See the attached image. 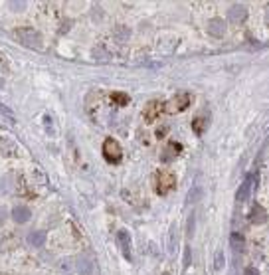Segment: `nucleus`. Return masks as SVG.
I'll return each mask as SVG.
<instances>
[{
    "label": "nucleus",
    "instance_id": "obj_25",
    "mask_svg": "<svg viewBox=\"0 0 269 275\" xmlns=\"http://www.w3.org/2000/svg\"><path fill=\"white\" fill-rule=\"evenodd\" d=\"M190 259H192V252L190 248H184V267H190Z\"/></svg>",
    "mask_w": 269,
    "mask_h": 275
},
{
    "label": "nucleus",
    "instance_id": "obj_10",
    "mask_svg": "<svg viewBox=\"0 0 269 275\" xmlns=\"http://www.w3.org/2000/svg\"><path fill=\"white\" fill-rule=\"evenodd\" d=\"M267 218H269V214H267V210H265L261 204H253V206H251L250 222H253V224H265Z\"/></svg>",
    "mask_w": 269,
    "mask_h": 275
},
{
    "label": "nucleus",
    "instance_id": "obj_5",
    "mask_svg": "<svg viewBox=\"0 0 269 275\" xmlns=\"http://www.w3.org/2000/svg\"><path fill=\"white\" fill-rule=\"evenodd\" d=\"M117 246H119V250H121V254H123V257L127 259V261H131V238H129V232L127 230H119L117 232Z\"/></svg>",
    "mask_w": 269,
    "mask_h": 275
},
{
    "label": "nucleus",
    "instance_id": "obj_11",
    "mask_svg": "<svg viewBox=\"0 0 269 275\" xmlns=\"http://www.w3.org/2000/svg\"><path fill=\"white\" fill-rule=\"evenodd\" d=\"M162 113V103L161 101H151V103H146L144 105V121H148V123H151V121H155L159 115Z\"/></svg>",
    "mask_w": 269,
    "mask_h": 275
},
{
    "label": "nucleus",
    "instance_id": "obj_15",
    "mask_svg": "<svg viewBox=\"0 0 269 275\" xmlns=\"http://www.w3.org/2000/svg\"><path fill=\"white\" fill-rule=\"evenodd\" d=\"M230 250H232L233 254H242V252H246V238H244L242 234L233 232V234L230 236Z\"/></svg>",
    "mask_w": 269,
    "mask_h": 275
},
{
    "label": "nucleus",
    "instance_id": "obj_21",
    "mask_svg": "<svg viewBox=\"0 0 269 275\" xmlns=\"http://www.w3.org/2000/svg\"><path fill=\"white\" fill-rule=\"evenodd\" d=\"M224 265H226V256H224L222 250H218V252L214 254V271H222Z\"/></svg>",
    "mask_w": 269,
    "mask_h": 275
},
{
    "label": "nucleus",
    "instance_id": "obj_26",
    "mask_svg": "<svg viewBox=\"0 0 269 275\" xmlns=\"http://www.w3.org/2000/svg\"><path fill=\"white\" fill-rule=\"evenodd\" d=\"M244 275H259V271L255 267H246L244 269Z\"/></svg>",
    "mask_w": 269,
    "mask_h": 275
},
{
    "label": "nucleus",
    "instance_id": "obj_1",
    "mask_svg": "<svg viewBox=\"0 0 269 275\" xmlns=\"http://www.w3.org/2000/svg\"><path fill=\"white\" fill-rule=\"evenodd\" d=\"M16 40L20 44H24L26 48H30V50H42L44 48L42 34L38 32V30L30 28V26H24V28H18L16 30Z\"/></svg>",
    "mask_w": 269,
    "mask_h": 275
},
{
    "label": "nucleus",
    "instance_id": "obj_2",
    "mask_svg": "<svg viewBox=\"0 0 269 275\" xmlns=\"http://www.w3.org/2000/svg\"><path fill=\"white\" fill-rule=\"evenodd\" d=\"M190 103H192V95L186 93V91H178L176 95H172V99L162 103V111H166V113H180V111L188 109Z\"/></svg>",
    "mask_w": 269,
    "mask_h": 275
},
{
    "label": "nucleus",
    "instance_id": "obj_3",
    "mask_svg": "<svg viewBox=\"0 0 269 275\" xmlns=\"http://www.w3.org/2000/svg\"><path fill=\"white\" fill-rule=\"evenodd\" d=\"M103 157H105V161L107 163H111V165H117V163H121V157H123V148H121V145H119V141L117 139H113V137H107L105 141H103Z\"/></svg>",
    "mask_w": 269,
    "mask_h": 275
},
{
    "label": "nucleus",
    "instance_id": "obj_16",
    "mask_svg": "<svg viewBox=\"0 0 269 275\" xmlns=\"http://www.w3.org/2000/svg\"><path fill=\"white\" fill-rule=\"evenodd\" d=\"M182 152V147H180V143H176V141H170L168 145H166V148L162 150V161H172V159H176L178 155Z\"/></svg>",
    "mask_w": 269,
    "mask_h": 275
},
{
    "label": "nucleus",
    "instance_id": "obj_6",
    "mask_svg": "<svg viewBox=\"0 0 269 275\" xmlns=\"http://www.w3.org/2000/svg\"><path fill=\"white\" fill-rule=\"evenodd\" d=\"M54 269L57 275H70L73 269H75V259L72 257H62V259H57L54 263Z\"/></svg>",
    "mask_w": 269,
    "mask_h": 275
},
{
    "label": "nucleus",
    "instance_id": "obj_4",
    "mask_svg": "<svg viewBox=\"0 0 269 275\" xmlns=\"http://www.w3.org/2000/svg\"><path fill=\"white\" fill-rule=\"evenodd\" d=\"M174 186H176V176H174L172 172L161 170V172L157 174V192H159V194H166V192L174 190Z\"/></svg>",
    "mask_w": 269,
    "mask_h": 275
},
{
    "label": "nucleus",
    "instance_id": "obj_9",
    "mask_svg": "<svg viewBox=\"0 0 269 275\" xmlns=\"http://www.w3.org/2000/svg\"><path fill=\"white\" fill-rule=\"evenodd\" d=\"M228 16H230L232 22L240 24V22H244L248 18V8L244 4H232L230 10H228Z\"/></svg>",
    "mask_w": 269,
    "mask_h": 275
},
{
    "label": "nucleus",
    "instance_id": "obj_19",
    "mask_svg": "<svg viewBox=\"0 0 269 275\" xmlns=\"http://www.w3.org/2000/svg\"><path fill=\"white\" fill-rule=\"evenodd\" d=\"M206 125H208V119H206V117H196V119L192 121V129H194L196 135H202V133L206 131Z\"/></svg>",
    "mask_w": 269,
    "mask_h": 275
},
{
    "label": "nucleus",
    "instance_id": "obj_22",
    "mask_svg": "<svg viewBox=\"0 0 269 275\" xmlns=\"http://www.w3.org/2000/svg\"><path fill=\"white\" fill-rule=\"evenodd\" d=\"M10 70V59L0 52V72H8Z\"/></svg>",
    "mask_w": 269,
    "mask_h": 275
},
{
    "label": "nucleus",
    "instance_id": "obj_12",
    "mask_svg": "<svg viewBox=\"0 0 269 275\" xmlns=\"http://www.w3.org/2000/svg\"><path fill=\"white\" fill-rule=\"evenodd\" d=\"M75 269H77L79 275H91L93 263H91V259H89V256H85V254L77 256V259H75Z\"/></svg>",
    "mask_w": 269,
    "mask_h": 275
},
{
    "label": "nucleus",
    "instance_id": "obj_27",
    "mask_svg": "<svg viewBox=\"0 0 269 275\" xmlns=\"http://www.w3.org/2000/svg\"><path fill=\"white\" fill-rule=\"evenodd\" d=\"M188 222H190V224H188V236H192V232H194V216H190Z\"/></svg>",
    "mask_w": 269,
    "mask_h": 275
},
{
    "label": "nucleus",
    "instance_id": "obj_7",
    "mask_svg": "<svg viewBox=\"0 0 269 275\" xmlns=\"http://www.w3.org/2000/svg\"><path fill=\"white\" fill-rule=\"evenodd\" d=\"M18 150V145L10 137H0V155L2 157H14Z\"/></svg>",
    "mask_w": 269,
    "mask_h": 275
},
{
    "label": "nucleus",
    "instance_id": "obj_28",
    "mask_svg": "<svg viewBox=\"0 0 269 275\" xmlns=\"http://www.w3.org/2000/svg\"><path fill=\"white\" fill-rule=\"evenodd\" d=\"M265 24L269 26V6H267V10H265Z\"/></svg>",
    "mask_w": 269,
    "mask_h": 275
},
{
    "label": "nucleus",
    "instance_id": "obj_17",
    "mask_svg": "<svg viewBox=\"0 0 269 275\" xmlns=\"http://www.w3.org/2000/svg\"><path fill=\"white\" fill-rule=\"evenodd\" d=\"M28 243H30V246H34V248H42L46 243V232H42V230L32 232L28 236Z\"/></svg>",
    "mask_w": 269,
    "mask_h": 275
},
{
    "label": "nucleus",
    "instance_id": "obj_24",
    "mask_svg": "<svg viewBox=\"0 0 269 275\" xmlns=\"http://www.w3.org/2000/svg\"><path fill=\"white\" fill-rule=\"evenodd\" d=\"M0 113H2V115H6V117L10 119V123H14V117H12V113H10V109H8L6 105H2V103H0Z\"/></svg>",
    "mask_w": 269,
    "mask_h": 275
},
{
    "label": "nucleus",
    "instance_id": "obj_13",
    "mask_svg": "<svg viewBox=\"0 0 269 275\" xmlns=\"http://www.w3.org/2000/svg\"><path fill=\"white\" fill-rule=\"evenodd\" d=\"M10 216H12V220H14L16 224H24V222L30 220L32 212H30V208H26V206H14L12 212H10Z\"/></svg>",
    "mask_w": 269,
    "mask_h": 275
},
{
    "label": "nucleus",
    "instance_id": "obj_8",
    "mask_svg": "<svg viewBox=\"0 0 269 275\" xmlns=\"http://www.w3.org/2000/svg\"><path fill=\"white\" fill-rule=\"evenodd\" d=\"M208 34L214 38H222L226 34V22L222 18H212L208 22Z\"/></svg>",
    "mask_w": 269,
    "mask_h": 275
},
{
    "label": "nucleus",
    "instance_id": "obj_14",
    "mask_svg": "<svg viewBox=\"0 0 269 275\" xmlns=\"http://www.w3.org/2000/svg\"><path fill=\"white\" fill-rule=\"evenodd\" d=\"M251 188H253V178L248 176V178L242 182V186H240V190H237V194H235V202H237V204H242L244 200H248Z\"/></svg>",
    "mask_w": 269,
    "mask_h": 275
},
{
    "label": "nucleus",
    "instance_id": "obj_29",
    "mask_svg": "<svg viewBox=\"0 0 269 275\" xmlns=\"http://www.w3.org/2000/svg\"><path fill=\"white\" fill-rule=\"evenodd\" d=\"M2 218H4V212H2V210H0V220H2Z\"/></svg>",
    "mask_w": 269,
    "mask_h": 275
},
{
    "label": "nucleus",
    "instance_id": "obj_20",
    "mask_svg": "<svg viewBox=\"0 0 269 275\" xmlns=\"http://www.w3.org/2000/svg\"><path fill=\"white\" fill-rule=\"evenodd\" d=\"M200 198H202V188H200V186H194V188L188 192V196H186V206L196 204Z\"/></svg>",
    "mask_w": 269,
    "mask_h": 275
},
{
    "label": "nucleus",
    "instance_id": "obj_23",
    "mask_svg": "<svg viewBox=\"0 0 269 275\" xmlns=\"http://www.w3.org/2000/svg\"><path fill=\"white\" fill-rule=\"evenodd\" d=\"M113 101H117V103L125 105V103H129V97H127L125 93H113Z\"/></svg>",
    "mask_w": 269,
    "mask_h": 275
},
{
    "label": "nucleus",
    "instance_id": "obj_18",
    "mask_svg": "<svg viewBox=\"0 0 269 275\" xmlns=\"http://www.w3.org/2000/svg\"><path fill=\"white\" fill-rule=\"evenodd\" d=\"M176 250H178V228L172 226L170 232H168V254L174 256Z\"/></svg>",
    "mask_w": 269,
    "mask_h": 275
}]
</instances>
